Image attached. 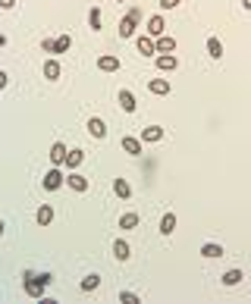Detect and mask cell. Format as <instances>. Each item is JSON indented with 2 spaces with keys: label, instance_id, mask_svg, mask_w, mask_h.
I'll return each mask as SVG.
<instances>
[{
  "label": "cell",
  "instance_id": "1",
  "mask_svg": "<svg viewBox=\"0 0 251 304\" xmlns=\"http://www.w3.org/2000/svg\"><path fill=\"white\" fill-rule=\"evenodd\" d=\"M25 295H31V298H41V295H44V282L38 279V276L25 273Z\"/></svg>",
  "mask_w": 251,
  "mask_h": 304
},
{
  "label": "cell",
  "instance_id": "2",
  "mask_svg": "<svg viewBox=\"0 0 251 304\" xmlns=\"http://www.w3.org/2000/svg\"><path fill=\"white\" fill-rule=\"evenodd\" d=\"M66 185H69L72 191H78V195H82V191H88V179H85V176H78L76 169H72V173L66 176Z\"/></svg>",
  "mask_w": 251,
  "mask_h": 304
},
{
  "label": "cell",
  "instance_id": "3",
  "mask_svg": "<svg viewBox=\"0 0 251 304\" xmlns=\"http://www.w3.org/2000/svg\"><path fill=\"white\" fill-rule=\"evenodd\" d=\"M66 182V176L60 173V169H50V173L47 176H44V188H47V191H54V188H60V185Z\"/></svg>",
  "mask_w": 251,
  "mask_h": 304
},
{
  "label": "cell",
  "instance_id": "4",
  "mask_svg": "<svg viewBox=\"0 0 251 304\" xmlns=\"http://www.w3.org/2000/svg\"><path fill=\"white\" fill-rule=\"evenodd\" d=\"M135 47H138V54H144V57H151V54H157V44H154V38H151V35H144V38H138V41H135Z\"/></svg>",
  "mask_w": 251,
  "mask_h": 304
},
{
  "label": "cell",
  "instance_id": "5",
  "mask_svg": "<svg viewBox=\"0 0 251 304\" xmlns=\"http://www.w3.org/2000/svg\"><path fill=\"white\" fill-rule=\"evenodd\" d=\"M160 138H163L160 125H148V129H141V141L144 144H154V141H160Z\"/></svg>",
  "mask_w": 251,
  "mask_h": 304
},
{
  "label": "cell",
  "instance_id": "6",
  "mask_svg": "<svg viewBox=\"0 0 251 304\" xmlns=\"http://www.w3.org/2000/svg\"><path fill=\"white\" fill-rule=\"evenodd\" d=\"M123 151H126V154H132V157H138V154H141V138L126 135L123 138Z\"/></svg>",
  "mask_w": 251,
  "mask_h": 304
},
{
  "label": "cell",
  "instance_id": "7",
  "mask_svg": "<svg viewBox=\"0 0 251 304\" xmlns=\"http://www.w3.org/2000/svg\"><path fill=\"white\" fill-rule=\"evenodd\" d=\"M82 160H85V151L76 148V151H66V160H63V163H66L69 169H78V167H82Z\"/></svg>",
  "mask_w": 251,
  "mask_h": 304
},
{
  "label": "cell",
  "instance_id": "8",
  "mask_svg": "<svg viewBox=\"0 0 251 304\" xmlns=\"http://www.w3.org/2000/svg\"><path fill=\"white\" fill-rule=\"evenodd\" d=\"M116 101H120V107L126 110V113H135V94H132V91H120V97H116Z\"/></svg>",
  "mask_w": 251,
  "mask_h": 304
},
{
  "label": "cell",
  "instance_id": "9",
  "mask_svg": "<svg viewBox=\"0 0 251 304\" xmlns=\"http://www.w3.org/2000/svg\"><path fill=\"white\" fill-rule=\"evenodd\" d=\"M148 31H151V38H160L163 31H167V22H163V16H151Z\"/></svg>",
  "mask_w": 251,
  "mask_h": 304
},
{
  "label": "cell",
  "instance_id": "10",
  "mask_svg": "<svg viewBox=\"0 0 251 304\" xmlns=\"http://www.w3.org/2000/svg\"><path fill=\"white\" fill-rule=\"evenodd\" d=\"M176 66H179V60H176L173 54H160V57H157V69L170 72V69H176Z\"/></svg>",
  "mask_w": 251,
  "mask_h": 304
},
{
  "label": "cell",
  "instance_id": "11",
  "mask_svg": "<svg viewBox=\"0 0 251 304\" xmlns=\"http://www.w3.org/2000/svg\"><path fill=\"white\" fill-rule=\"evenodd\" d=\"M148 88H151V94H170V82L167 78H151Z\"/></svg>",
  "mask_w": 251,
  "mask_h": 304
},
{
  "label": "cell",
  "instance_id": "12",
  "mask_svg": "<svg viewBox=\"0 0 251 304\" xmlns=\"http://www.w3.org/2000/svg\"><path fill=\"white\" fill-rule=\"evenodd\" d=\"M88 132L94 138H107V125H104V120H97V116H94V120H88Z\"/></svg>",
  "mask_w": 251,
  "mask_h": 304
},
{
  "label": "cell",
  "instance_id": "13",
  "mask_svg": "<svg viewBox=\"0 0 251 304\" xmlns=\"http://www.w3.org/2000/svg\"><path fill=\"white\" fill-rule=\"evenodd\" d=\"M113 257H116V260H129V257H132V248H129L123 239L113 242Z\"/></svg>",
  "mask_w": 251,
  "mask_h": 304
},
{
  "label": "cell",
  "instance_id": "14",
  "mask_svg": "<svg viewBox=\"0 0 251 304\" xmlns=\"http://www.w3.org/2000/svg\"><path fill=\"white\" fill-rule=\"evenodd\" d=\"M113 191H116V198H132V185L126 182V179H113Z\"/></svg>",
  "mask_w": 251,
  "mask_h": 304
},
{
  "label": "cell",
  "instance_id": "15",
  "mask_svg": "<svg viewBox=\"0 0 251 304\" xmlns=\"http://www.w3.org/2000/svg\"><path fill=\"white\" fill-rule=\"evenodd\" d=\"M154 44H157V50H160V54H170V50H176V38H167V35H160Z\"/></svg>",
  "mask_w": 251,
  "mask_h": 304
},
{
  "label": "cell",
  "instance_id": "16",
  "mask_svg": "<svg viewBox=\"0 0 251 304\" xmlns=\"http://www.w3.org/2000/svg\"><path fill=\"white\" fill-rule=\"evenodd\" d=\"M173 229H176V213H163V220H160V232H163V235H173Z\"/></svg>",
  "mask_w": 251,
  "mask_h": 304
},
{
  "label": "cell",
  "instance_id": "17",
  "mask_svg": "<svg viewBox=\"0 0 251 304\" xmlns=\"http://www.w3.org/2000/svg\"><path fill=\"white\" fill-rule=\"evenodd\" d=\"M38 223H41V226H47L50 220H54V210H50V204H41V207H38V216H35Z\"/></svg>",
  "mask_w": 251,
  "mask_h": 304
},
{
  "label": "cell",
  "instance_id": "18",
  "mask_svg": "<svg viewBox=\"0 0 251 304\" xmlns=\"http://www.w3.org/2000/svg\"><path fill=\"white\" fill-rule=\"evenodd\" d=\"M97 286H101V276H97V273H88L82 279V292H94Z\"/></svg>",
  "mask_w": 251,
  "mask_h": 304
},
{
  "label": "cell",
  "instance_id": "19",
  "mask_svg": "<svg viewBox=\"0 0 251 304\" xmlns=\"http://www.w3.org/2000/svg\"><path fill=\"white\" fill-rule=\"evenodd\" d=\"M97 66H101L104 72H116V69H120V60H116V57H101Z\"/></svg>",
  "mask_w": 251,
  "mask_h": 304
},
{
  "label": "cell",
  "instance_id": "20",
  "mask_svg": "<svg viewBox=\"0 0 251 304\" xmlns=\"http://www.w3.org/2000/svg\"><path fill=\"white\" fill-rule=\"evenodd\" d=\"M132 31H135V19L126 16L123 22H120V38H132Z\"/></svg>",
  "mask_w": 251,
  "mask_h": 304
},
{
  "label": "cell",
  "instance_id": "21",
  "mask_svg": "<svg viewBox=\"0 0 251 304\" xmlns=\"http://www.w3.org/2000/svg\"><path fill=\"white\" fill-rule=\"evenodd\" d=\"M207 54L214 57V60H220V57H223V44H220V38H210V41H207Z\"/></svg>",
  "mask_w": 251,
  "mask_h": 304
},
{
  "label": "cell",
  "instance_id": "22",
  "mask_svg": "<svg viewBox=\"0 0 251 304\" xmlns=\"http://www.w3.org/2000/svg\"><path fill=\"white\" fill-rule=\"evenodd\" d=\"M69 35H60V38H57V41H54V47H50V54H63V50H69Z\"/></svg>",
  "mask_w": 251,
  "mask_h": 304
},
{
  "label": "cell",
  "instance_id": "23",
  "mask_svg": "<svg viewBox=\"0 0 251 304\" xmlns=\"http://www.w3.org/2000/svg\"><path fill=\"white\" fill-rule=\"evenodd\" d=\"M50 160H54V163H63V160H66V148H63V141H57L54 148H50Z\"/></svg>",
  "mask_w": 251,
  "mask_h": 304
},
{
  "label": "cell",
  "instance_id": "24",
  "mask_svg": "<svg viewBox=\"0 0 251 304\" xmlns=\"http://www.w3.org/2000/svg\"><path fill=\"white\" fill-rule=\"evenodd\" d=\"M242 282V270H229V273H223V286H239Z\"/></svg>",
  "mask_w": 251,
  "mask_h": 304
},
{
  "label": "cell",
  "instance_id": "25",
  "mask_svg": "<svg viewBox=\"0 0 251 304\" xmlns=\"http://www.w3.org/2000/svg\"><path fill=\"white\" fill-rule=\"evenodd\" d=\"M138 226V213H123L120 216V229H135Z\"/></svg>",
  "mask_w": 251,
  "mask_h": 304
},
{
  "label": "cell",
  "instance_id": "26",
  "mask_svg": "<svg viewBox=\"0 0 251 304\" xmlns=\"http://www.w3.org/2000/svg\"><path fill=\"white\" fill-rule=\"evenodd\" d=\"M101 22H104V16H101V10H97V6H94V10L88 13V25H91V29H94V31H101Z\"/></svg>",
  "mask_w": 251,
  "mask_h": 304
},
{
  "label": "cell",
  "instance_id": "27",
  "mask_svg": "<svg viewBox=\"0 0 251 304\" xmlns=\"http://www.w3.org/2000/svg\"><path fill=\"white\" fill-rule=\"evenodd\" d=\"M57 76H60V63L47 60V63H44V78H57Z\"/></svg>",
  "mask_w": 251,
  "mask_h": 304
},
{
  "label": "cell",
  "instance_id": "28",
  "mask_svg": "<svg viewBox=\"0 0 251 304\" xmlns=\"http://www.w3.org/2000/svg\"><path fill=\"white\" fill-rule=\"evenodd\" d=\"M201 254H204V257H220V254H223V248L210 242V244H204V248H201Z\"/></svg>",
  "mask_w": 251,
  "mask_h": 304
},
{
  "label": "cell",
  "instance_id": "29",
  "mask_svg": "<svg viewBox=\"0 0 251 304\" xmlns=\"http://www.w3.org/2000/svg\"><path fill=\"white\" fill-rule=\"evenodd\" d=\"M120 301H123V304H135V301H138V295H132V292H123V295H120Z\"/></svg>",
  "mask_w": 251,
  "mask_h": 304
},
{
  "label": "cell",
  "instance_id": "30",
  "mask_svg": "<svg viewBox=\"0 0 251 304\" xmlns=\"http://www.w3.org/2000/svg\"><path fill=\"white\" fill-rule=\"evenodd\" d=\"M179 3H182V0H160V6H163V10H176Z\"/></svg>",
  "mask_w": 251,
  "mask_h": 304
},
{
  "label": "cell",
  "instance_id": "31",
  "mask_svg": "<svg viewBox=\"0 0 251 304\" xmlns=\"http://www.w3.org/2000/svg\"><path fill=\"white\" fill-rule=\"evenodd\" d=\"M16 6V0H0V10H13Z\"/></svg>",
  "mask_w": 251,
  "mask_h": 304
},
{
  "label": "cell",
  "instance_id": "32",
  "mask_svg": "<svg viewBox=\"0 0 251 304\" xmlns=\"http://www.w3.org/2000/svg\"><path fill=\"white\" fill-rule=\"evenodd\" d=\"M6 82H10V78H6V72H0V91L6 88Z\"/></svg>",
  "mask_w": 251,
  "mask_h": 304
},
{
  "label": "cell",
  "instance_id": "33",
  "mask_svg": "<svg viewBox=\"0 0 251 304\" xmlns=\"http://www.w3.org/2000/svg\"><path fill=\"white\" fill-rule=\"evenodd\" d=\"M0 47H6V35H0Z\"/></svg>",
  "mask_w": 251,
  "mask_h": 304
},
{
  "label": "cell",
  "instance_id": "34",
  "mask_svg": "<svg viewBox=\"0 0 251 304\" xmlns=\"http://www.w3.org/2000/svg\"><path fill=\"white\" fill-rule=\"evenodd\" d=\"M242 6H245V10H251V0H242Z\"/></svg>",
  "mask_w": 251,
  "mask_h": 304
},
{
  "label": "cell",
  "instance_id": "35",
  "mask_svg": "<svg viewBox=\"0 0 251 304\" xmlns=\"http://www.w3.org/2000/svg\"><path fill=\"white\" fill-rule=\"evenodd\" d=\"M0 235H3V223H0Z\"/></svg>",
  "mask_w": 251,
  "mask_h": 304
}]
</instances>
